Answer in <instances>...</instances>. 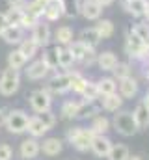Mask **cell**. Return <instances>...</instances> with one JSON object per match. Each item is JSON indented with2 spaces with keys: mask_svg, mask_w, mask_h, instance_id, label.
Instances as JSON below:
<instances>
[{
  "mask_svg": "<svg viewBox=\"0 0 149 160\" xmlns=\"http://www.w3.org/2000/svg\"><path fill=\"white\" fill-rule=\"evenodd\" d=\"M110 123H112V128L117 134L125 136V138H131V136H134L138 132L136 121H134V116H132L131 110H123L121 108V110L114 112V118L110 119Z\"/></svg>",
  "mask_w": 149,
  "mask_h": 160,
  "instance_id": "1",
  "label": "cell"
},
{
  "mask_svg": "<svg viewBox=\"0 0 149 160\" xmlns=\"http://www.w3.org/2000/svg\"><path fill=\"white\" fill-rule=\"evenodd\" d=\"M93 136L95 134L90 128H84V127H73V128L67 130V142L73 145L78 153L90 151V145H91Z\"/></svg>",
  "mask_w": 149,
  "mask_h": 160,
  "instance_id": "2",
  "label": "cell"
},
{
  "mask_svg": "<svg viewBox=\"0 0 149 160\" xmlns=\"http://www.w3.org/2000/svg\"><path fill=\"white\" fill-rule=\"evenodd\" d=\"M21 86V77H19V71L17 69H11L8 67L2 75H0V93L4 97H9L13 93H17Z\"/></svg>",
  "mask_w": 149,
  "mask_h": 160,
  "instance_id": "3",
  "label": "cell"
},
{
  "mask_svg": "<svg viewBox=\"0 0 149 160\" xmlns=\"http://www.w3.org/2000/svg\"><path fill=\"white\" fill-rule=\"evenodd\" d=\"M8 130L11 134H23L26 132V127H28V116L24 110H11L8 116H6V123Z\"/></svg>",
  "mask_w": 149,
  "mask_h": 160,
  "instance_id": "4",
  "label": "cell"
},
{
  "mask_svg": "<svg viewBox=\"0 0 149 160\" xmlns=\"http://www.w3.org/2000/svg\"><path fill=\"white\" fill-rule=\"evenodd\" d=\"M30 106L36 114L47 112L52 106V95L49 93V89H36L30 93Z\"/></svg>",
  "mask_w": 149,
  "mask_h": 160,
  "instance_id": "5",
  "label": "cell"
},
{
  "mask_svg": "<svg viewBox=\"0 0 149 160\" xmlns=\"http://www.w3.org/2000/svg\"><path fill=\"white\" fill-rule=\"evenodd\" d=\"M47 89H49L50 95H64V93L71 91V78H69V73L54 75L52 78L49 80Z\"/></svg>",
  "mask_w": 149,
  "mask_h": 160,
  "instance_id": "6",
  "label": "cell"
},
{
  "mask_svg": "<svg viewBox=\"0 0 149 160\" xmlns=\"http://www.w3.org/2000/svg\"><path fill=\"white\" fill-rule=\"evenodd\" d=\"M138 91H140V84H138V80L134 78L132 75L127 77V78L117 80V93H119L125 101H127V99H134V97L138 95Z\"/></svg>",
  "mask_w": 149,
  "mask_h": 160,
  "instance_id": "7",
  "label": "cell"
},
{
  "mask_svg": "<svg viewBox=\"0 0 149 160\" xmlns=\"http://www.w3.org/2000/svg\"><path fill=\"white\" fill-rule=\"evenodd\" d=\"M110 149H112V140L106 134H95V136H93L91 145H90V151H91L95 157L103 158V157H106V155L110 153Z\"/></svg>",
  "mask_w": 149,
  "mask_h": 160,
  "instance_id": "8",
  "label": "cell"
},
{
  "mask_svg": "<svg viewBox=\"0 0 149 160\" xmlns=\"http://www.w3.org/2000/svg\"><path fill=\"white\" fill-rule=\"evenodd\" d=\"M103 9L105 8L97 0H82V4H80V15L86 21H99L103 15Z\"/></svg>",
  "mask_w": 149,
  "mask_h": 160,
  "instance_id": "9",
  "label": "cell"
},
{
  "mask_svg": "<svg viewBox=\"0 0 149 160\" xmlns=\"http://www.w3.org/2000/svg\"><path fill=\"white\" fill-rule=\"evenodd\" d=\"M99 99L95 101H78V110H76V119H91L99 114L101 104H97Z\"/></svg>",
  "mask_w": 149,
  "mask_h": 160,
  "instance_id": "10",
  "label": "cell"
},
{
  "mask_svg": "<svg viewBox=\"0 0 149 160\" xmlns=\"http://www.w3.org/2000/svg\"><path fill=\"white\" fill-rule=\"evenodd\" d=\"M117 62H119V58H117L116 52H112V50H103V52L97 54V62H95V63L99 65V69H101L103 73H112L114 67L117 65Z\"/></svg>",
  "mask_w": 149,
  "mask_h": 160,
  "instance_id": "11",
  "label": "cell"
},
{
  "mask_svg": "<svg viewBox=\"0 0 149 160\" xmlns=\"http://www.w3.org/2000/svg\"><path fill=\"white\" fill-rule=\"evenodd\" d=\"M19 153L24 160H34L41 153V147H39V142L37 138H26L24 142H21V147H19Z\"/></svg>",
  "mask_w": 149,
  "mask_h": 160,
  "instance_id": "12",
  "label": "cell"
},
{
  "mask_svg": "<svg viewBox=\"0 0 149 160\" xmlns=\"http://www.w3.org/2000/svg\"><path fill=\"white\" fill-rule=\"evenodd\" d=\"M99 101H101V110H105V112H117V110H121L123 108V102H125V99L116 91V93H110V95H105V97H99Z\"/></svg>",
  "mask_w": 149,
  "mask_h": 160,
  "instance_id": "13",
  "label": "cell"
},
{
  "mask_svg": "<svg viewBox=\"0 0 149 160\" xmlns=\"http://www.w3.org/2000/svg\"><path fill=\"white\" fill-rule=\"evenodd\" d=\"M41 153L47 155V157H58L62 151H64V140L62 138H45L41 143Z\"/></svg>",
  "mask_w": 149,
  "mask_h": 160,
  "instance_id": "14",
  "label": "cell"
},
{
  "mask_svg": "<svg viewBox=\"0 0 149 160\" xmlns=\"http://www.w3.org/2000/svg\"><path fill=\"white\" fill-rule=\"evenodd\" d=\"M32 39L36 41L39 47H45L50 43V28L47 22H41L37 21L36 24L32 26Z\"/></svg>",
  "mask_w": 149,
  "mask_h": 160,
  "instance_id": "15",
  "label": "cell"
},
{
  "mask_svg": "<svg viewBox=\"0 0 149 160\" xmlns=\"http://www.w3.org/2000/svg\"><path fill=\"white\" fill-rule=\"evenodd\" d=\"M131 112H132V116H134V121H136L138 130H147L149 128V110L144 106V102L140 101V102L134 106V110H131Z\"/></svg>",
  "mask_w": 149,
  "mask_h": 160,
  "instance_id": "16",
  "label": "cell"
},
{
  "mask_svg": "<svg viewBox=\"0 0 149 160\" xmlns=\"http://www.w3.org/2000/svg\"><path fill=\"white\" fill-rule=\"evenodd\" d=\"M43 17H45L49 22H54V21H58L60 17H64L62 2H60V0H49L47 6L43 8Z\"/></svg>",
  "mask_w": 149,
  "mask_h": 160,
  "instance_id": "17",
  "label": "cell"
},
{
  "mask_svg": "<svg viewBox=\"0 0 149 160\" xmlns=\"http://www.w3.org/2000/svg\"><path fill=\"white\" fill-rule=\"evenodd\" d=\"M0 38L6 41V43H9V45H15V43H21V41L24 39V32H23L21 26L8 24V26L4 28V32H2Z\"/></svg>",
  "mask_w": 149,
  "mask_h": 160,
  "instance_id": "18",
  "label": "cell"
},
{
  "mask_svg": "<svg viewBox=\"0 0 149 160\" xmlns=\"http://www.w3.org/2000/svg\"><path fill=\"white\" fill-rule=\"evenodd\" d=\"M78 41H82L86 47H90V48H95L99 43H101V36H99V32H97V28L95 26H90V28H84L82 32H80V36H78Z\"/></svg>",
  "mask_w": 149,
  "mask_h": 160,
  "instance_id": "19",
  "label": "cell"
},
{
  "mask_svg": "<svg viewBox=\"0 0 149 160\" xmlns=\"http://www.w3.org/2000/svg\"><path fill=\"white\" fill-rule=\"evenodd\" d=\"M54 52H56V56H58V67H62V69H69V67H73L74 63H76V62H74V58H73V54L69 52V48H67V47L56 45Z\"/></svg>",
  "mask_w": 149,
  "mask_h": 160,
  "instance_id": "20",
  "label": "cell"
},
{
  "mask_svg": "<svg viewBox=\"0 0 149 160\" xmlns=\"http://www.w3.org/2000/svg\"><path fill=\"white\" fill-rule=\"evenodd\" d=\"M112 128V123L106 116L103 114H97L95 118H91V125H90V130L93 134H106Z\"/></svg>",
  "mask_w": 149,
  "mask_h": 160,
  "instance_id": "21",
  "label": "cell"
},
{
  "mask_svg": "<svg viewBox=\"0 0 149 160\" xmlns=\"http://www.w3.org/2000/svg\"><path fill=\"white\" fill-rule=\"evenodd\" d=\"M97 91H99V97H105V95H110V93H116L117 91V80L114 77H103L97 82Z\"/></svg>",
  "mask_w": 149,
  "mask_h": 160,
  "instance_id": "22",
  "label": "cell"
},
{
  "mask_svg": "<svg viewBox=\"0 0 149 160\" xmlns=\"http://www.w3.org/2000/svg\"><path fill=\"white\" fill-rule=\"evenodd\" d=\"M26 132H28L32 138H43V136L49 132V128L45 127V123L39 119L37 116H34V118H28V127H26Z\"/></svg>",
  "mask_w": 149,
  "mask_h": 160,
  "instance_id": "23",
  "label": "cell"
},
{
  "mask_svg": "<svg viewBox=\"0 0 149 160\" xmlns=\"http://www.w3.org/2000/svg\"><path fill=\"white\" fill-rule=\"evenodd\" d=\"M50 69L45 65V62L43 60H37L34 62L32 65H28V69H26V77L30 80H41L47 77V73H49Z\"/></svg>",
  "mask_w": 149,
  "mask_h": 160,
  "instance_id": "24",
  "label": "cell"
},
{
  "mask_svg": "<svg viewBox=\"0 0 149 160\" xmlns=\"http://www.w3.org/2000/svg\"><path fill=\"white\" fill-rule=\"evenodd\" d=\"M146 8H147V0H129V2L123 6V9H125L129 15H132L134 19H142Z\"/></svg>",
  "mask_w": 149,
  "mask_h": 160,
  "instance_id": "25",
  "label": "cell"
},
{
  "mask_svg": "<svg viewBox=\"0 0 149 160\" xmlns=\"http://www.w3.org/2000/svg\"><path fill=\"white\" fill-rule=\"evenodd\" d=\"M54 41L58 45H62V47H67L69 43L74 41V30L71 26H60L56 30V34H54Z\"/></svg>",
  "mask_w": 149,
  "mask_h": 160,
  "instance_id": "26",
  "label": "cell"
},
{
  "mask_svg": "<svg viewBox=\"0 0 149 160\" xmlns=\"http://www.w3.org/2000/svg\"><path fill=\"white\" fill-rule=\"evenodd\" d=\"M95 22H97L95 28H97L101 39H110L112 36L116 34V26H114V22H112L110 19H99V21H95Z\"/></svg>",
  "mask_w": 149,
  "mask_h": 160,
  "instance_id": "27",
  "label": "cell"
},
{
  "mask_svg": "<svg viewBox=\"0 0 149 160\" xmlns=\"http://www.w3.org/2000/svg\"><path fill=\"white\" fill-rule=\"evenodd\" d=\"M129 157H131V151L123 143H112L110 153L106 155L108 160H129Z\"/></svg>",
  "mask_w": 149,
  "mask_h": 160,
  "instance_id": "28",
  "label": "cell"
},
{
  "mask_svg": "<svg viewBox=\"0 0 149 160\" xmlns=\"http://www.w3.org/2000/svg\"><path fill=\"white\" fill-rule=\"evenodd\" d=\"M62 2V9H64V15L69 17V19H74L78 13H80V4L82 0H60Z\"/></svg>",
  "mask_w": 149,
  "mask_h": 160,
  "instance_id": "29",
  "label": "cell"
},
{
  "mask_svg": "<svg viewBox=\"0 0 149 160\" xmlns=\"http://www.w3.org/2000/svg\"><path fill=\"white\" fill-rule=\"evenodd\" d=\"M131 30L140 38V39L144 41V45L149 47V24L146 21H136L132 26H131Z\"/></svg>",
  "mask_w": 149,
  "mask_h": 160,
  "instance_id": "30",
  "label": "cell"
},
{
  "mask_svg": "<svg viewBox=\"0 0 149 160\" xmlns=\"http://www.w3.org/2000/svg\"><path fill=\"white\" fill-rule=\"evenodd\" d=\"M69 78H71V89H73L76 95H80V93H82V89H84V88H86V84H88V78H86V77H82L78 71L69 73Z\"/></svg>",
  "mask_w": 149,
  "mask_h": 160,
  "instance_id": "31",
  "label": "cell"
},
{
  "mask_svg": "<svg viewBox=\"0 0 149 160\" xmlns=\"http://www.w3.org/2000/svg\"><path fill=\"white\" fill-rule=\"evenodd\" d=\"M76 110H78V101H65L62 104V119H74L76 118Z\"/></svg>",
  "mask_w": 149,
  "mask_h": 160,
  "instance_id": "32",
  "label": "cell"
},
{
  "mask_svg": "<svg viewBox=\"0 0 149 160\" xmlns=\"http://www.w3.org/2000/svg\"><path fill=\"white\" fill-rule=\"evenodd\" d=\"M24 63H26V58L21 54V50H13V52L8 54V67L19 71L21 67H24Z\"/></svg>",
  "mask_w": 149,
  "mask_h": 160,
  "instance_id": "33",
  "label": "cell"
},
{
  "mask_svg": "<svg viewBox=\"0 0 149 160\" xmlns=\"http://www.w3.org/2000/svg\"><path fill=\"white\" fill-rule=\"evenodd\" d=\"M114 78L116 80H121V78H127L132 75V65L127 63V62H117V65L114 67Z\"/></svg>",
  "mask_w": 149,
  "mask_h": 160,
  "instance_id": "34",
  "label": "cell"
},
{
  "mask_svg": "<svg viewBox=\"0 0 149 160\" xmlns=\"http://www.w3.org/2000/svg\"><path fill=\"white\" fill-rule=\"evenodd\" d=\"M37 48H39V45H37L34 39H24V41H21V54L28 60V58H34L36 56V52H37Z\"/></svg>",
  "mask_w": 149,
  "mask_h": 160,
  "instance_id": "35",
  "label": "cell"
},
{
  "mask_svg": "<svg viewBox=\"0 0 149 160\" xmlns=\"http://www.w3.org/2000/svg\"><path fill=\"white\" fill-rule=\"evenodd\" d=\"M67 48H69V52L73 54L74 62H80V60H82V56L86 54V50H88L90 47H86L82 41L76 39V41H73V43H69V45H67Z\"/></svg>",
  "mask_w": 149,
  "mask_h": 160,
  "instance_id": "36",
  "label": "cell"
},
{
  "mask_svg": "<svg viewBox=\"0 0 149 160\" xmlns=\"http://www.w3.org/2000/svg\"><path fill=\"white\" fill-rule=\"evenodd\" d=\"M82 99L84 101H95V99H99V91H97V84L93 82V80H88V84H86V88L82 89Z\"/></svg>",
  "mask_w": 149,
  "mask_h": 160,
  "instance_id": "37",
  "label": "cell"
},
{
  "mask_svg": "<svg viewBox=\"0 0 149 160\" xmlns=\"http://www.w3.org/2000/svg\"><path fill=\"white\" fill-rule=\"evenodd\" d=\"M6 15V21L8 24H15V26H21V21H23V9H17V8H9Z\"/></svg>",
  "mask_w": 149,
  "mask_h": 160,
  "instance_id": "38",
  "label": "cell"
},
{
  "mask_svg": "<svg viewBox=\"0 0 149 160\" xmlns=\"http://www.w3.org/2000/svg\"><path fill=\"white\" fill-rule=\"evenodd\" d=\"M37 118L43 121V123H45V127H47L49 130H50V128H52V127L56 125V116H54V114H52L50 110H47V112H41V114H37Z\"/></svg>",
  "mask_w": 149,
  "mask_h": 160,
  "instance_id": "39",
  "label": "cell"
},
{
  "mask_svg": "<svg viewBox=\"0 0 149 160\" xmlns=\"http://www.w3.org/2000/svg\"><path fill=\"white\" fill-rule=\"evenodd\" d=\"M43 62H45V65L49 69H56L58 67V56H56V52L54 50H47L45 56H43Z\"/></svg>",
  "mask_w": 149,
  "mask_h": 160,
  "instance_id": "40",
  "label": "cell"
},
{
  "mask_svg": "<svg viewBox=\"0 0 149 160\" xmlns=\"http://www.w3.org/2000/svg\"><path fill=\"white\" fill-rule=\"evenodd\" d=\"M95 62H97V52H95V48H88V50H86V54L82 56L80 63L90 67V65H95Z\"/></svg>",
  "mask_w": 149,
  "mask_h": 160,
  "instance_id": "41",
  "label": "cell"
},
{
  "mask_svg": "<svg viewBox=\"0 0 149 160\" xmlns=\"http://www.w3.org/2000/svg\"><path fill=\"white\" fill-rule=\"evenodd\" d=\"M13 157V149L8 143H0V160H11Z\"/></svg>",
  "mask_w": 149,
  "mask_h": 160,
  "instance_id": "42",
  "label": "cell"
},
{
  "mask_svg": "<svg viewBox=\"0 0 149 160\" xmlns=\"http://www.w3.org/2000/svg\"><path fill=\"white\" fill-rule=\"evenodd\" d=\"M8 4H9V8H17V9H24L26 8V0H8Z\"/></svg>",
  "mask_w": 149,
  "mask_h": 160,
  "instance_id": "43",
  "label": "cell"
},
{
  "mask_svg": "<svg viewBox=\"0 0 149 160\" xmlns=\"http://www.w3.org/2000/svg\"><path fill=\"white\" fill-rule=\"evenodd\" d=\"M8 26V21H6V15L4 13H0V36H2V32H4V28Z\"/></svg>",
  "mask_w": 149,
  "mask_h": 160,
  "instance_id": "44",
  "label": "cell"
},
{
  "mask_svg": "<svg viewBox=\"0 0 149 160\" xmlns=\"http://www.w3.org/2000/svg\"><path fill=\"white\" fill-rule=\"evenodd\" d=\"M142 102H144V106H146V108L149 110V89L146 91V93H144V99H142Z\"/></svg>",
  "mask_w": 149,
  "mask_h": 160,
  "instance_id": "45",
  "label": "cell"
},
{
  "mask_svg": "<svg viewBox=\"0 0 149 160\" xmlns=\"http://www.w3.org/2000/svg\"><path fill=\"white\" fill-rule=\"evenodd\" d=\"M97 2H99V4H101L103 8H108V6H112V4H114L116 0H97Z\"/></svg>",
  "mask_w": 149,
  "mask_h": 160,
  "instance_id": "46",
  "label": "cell"
},
{
  "mask_svg": "<svg viewBox=\"0 0 149 160\" xmlns=\"http://www.w3.org/2000/svg\"><path fill=\"white\" fill-rule=\"evenodd\" d=\"M6 116H8V114H6V110H2V108H0V127L6 123Z\"/></svg>",
  "mask_w": 149,
  "mask_h": 160,
  "instance_id": "47",
  "label": "cell"
},
{
  "mask_svg": "<svg viewBox=\"0 0 149 160\" xmlns=\"http://www.w3.org/2000/svg\"><path fill=\"white\" fill-rule=\"evenodd\" d=\"M142 19L149 24V2H147V8H146V11H144V17H142Z\"/></svg>",
  "mask_w": 149,
  "mask_h": 160,
  "instance_id": "48",
  "label": "cell"
},
{
  "mask_svg": "<svg viewBox=\"0 0 149 160\" xmlns=\"http://www.w3.org/2000/svg\"><path fill=\"white\" fill-rule=\"evenodd\" d=\"M129 160H144L140 155H132V157H129Z\"/></svg>",
  "mask_w": 149,
  "mask_h": 160,
  "instance_id": "49",
  "label": "cell"
}]
</instances>
